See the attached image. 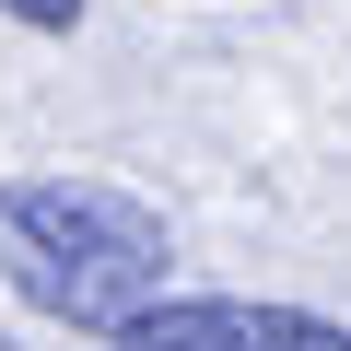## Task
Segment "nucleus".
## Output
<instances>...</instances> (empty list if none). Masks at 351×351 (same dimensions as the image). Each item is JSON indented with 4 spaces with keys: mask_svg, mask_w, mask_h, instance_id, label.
Returning <instances> with one entry per match:
<instances>
[{
    "mask_svg": "<svg viewBox=\"0 0 351 351\" xmlns=\"http://www.w3.org/2000/svg\"><path fill=\"white\" fill-rule=\"evenodd\" d=\"M164 269H176V234L117 176H12L0 188V281L59 328L141 316L164 293Z\"/></svg>",
    "mask_w": 351,
    "mask_h": 351,
    "instance_id": "1",
    "label": "nucleus"
},
{
    "mask_svg": "<svg viewBox=\"0 0 351 351\" xmlns=\"http://www.w3.org/2000/svg\"><path fill=\"white\" fill-rule=\"evenodd\" d=\"M117 351H351V328L304 304H246V293H188V304H141L117 316Z\"/></svg>",
    "mask_w": 351,
    "mask_h": 351,
    "instance_id": "2",
    "label": "nucleus"
},
{
    "mask_svg": "<svg viewBox=\"0 0 351 351\" xmlns=\"http://www.w3.org/2000/svg\"><path fill=\"white\" fill-rule=\"evenodd\" d=\"M0 12L36 24V36H71V24H82V0H0Z\"/></svg>",
    "mask_w": 351,
    "mask_h": 351,
    "instance_id": "3",
    "label": "nucleus"
},
{
    "mask_svg": "<svg viewBox=\"0 0 351 351\" xmlns=\"http://www.w3.org/2000/svg\"><path fill=\"white\" fill-rule=\"evenodd\" d=\"M0 351H12V339H0Z\"/></svg>",
    "mask_w": 351,
    "mask_h": 351,
    "instance_id": "4",
    "label": "nucleus"
}]
</instances>
